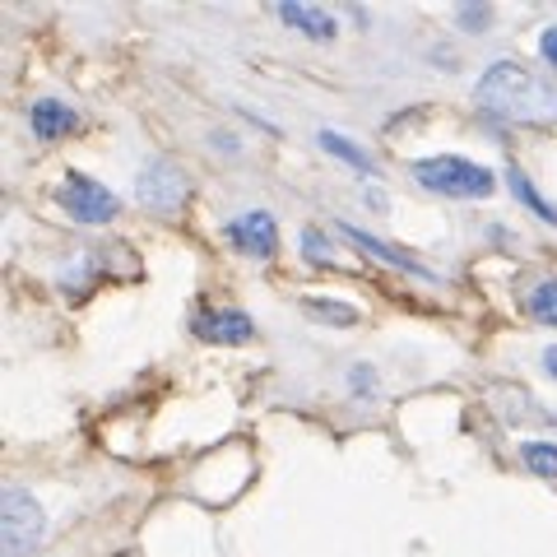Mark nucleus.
<instances>
[{
    "mask_svg": "<svg viewBox=\"0 0 557 557\" xmlns=\"http://www.w3.org/2000/svg\"><path fill=\"white\" fill-rule=\"evenodd\" d=\"M479 108L516 126H557V84L539 79L520 61H493L479 79Z\"/></svg>",
    "mask_w": 557,
    "mask_h": 557,
    "instance_id": "obj_1",
    "label": "nucleus"
},
{
    "mask_svg": "<svg viewBox=\"0 0 557 557\" xmlns=\"http://www.w3.org/2000/svg\"><path fill=\"white\" fill-rule=\"evenodd\" d=\"M409 172L423 190L446 200H487L497 190V172L483 163H469L460 153H432V159H418Z\"/></svg>",
    "mask_w": 557,
    "mask_h": 557,
    "instance_id": "obj_2",
    "label": "nucleus"
},
{
    "mask_svg": "<svg viewBox=\"0 0 557 557\" xmlns=\"http://www.w3.org/2000/svg\"><path fill=\"white\" fill-rule=\"evenodd\" d=\"M42 539H47V511L24 487H5V497H0V553L28 557Z\"/></svg>",
    "mask_w": 557,
    "mask_h": 557,
    "instance_id": "obj_3",
    "label": "nucleus"
},
{
    "mask_svg": "<svg viewBox=\"0 0 557 557\" xmlns=\"http://www.w3.org/2000/svg\"><path fill=\"white\" fill-rule=\"evenodd\" d=\"M190 196V177L172 163V159H149L135 177V200L149 209V214H177Z\"/></svg>",
    "mask_w": 557,
    "mask_h": 557,
    "instance_id": "obj_4",
    "label": "nucleus"
},
{
    "mask_svg": "<svg viewBox=\"0 0 557 557\" xmlns=\"http://www.w3.org/2000/svg\"><path fill=\"white\" fill-rule=\"evenodd\" d=\"M57 200L65 205V214L79 219V223H112L116 209H121L112 190L98 186L94 177H84V172H70V177L61 182V190H57Z\"/></svg>",
    "mask_w": 557,
    "mask_h": 557,
    "instance_id": "obj_5",
    "label": "nucleus"
},
{
    "mask_svg": "<svg viewBox=\"0 0 557 557\" xmlns=\"http://www.w3.org/2000/svg\"><path fill=\"white\" fill-rule=\"evenodd\" d=\"M190 335L205 344H247L256 335V325L247 311H237V307H200L196 317H190Z\"/></svg>",
    "mask_w": 557,
    "mask_h": 557,
    "instance_id": "obj_6",
    "label": "nucleus"
},
{
    "mask_svg": "<svg viewBox=\"0 0 557 557\" xmlns=\"http://www.w3.org/2000/svg\"><path fill=\"white\" fill-rule=\"evenodd\" d=\"M228 242L237 251H247L256 260H274L278 251V228H274V214H265V209H247V214L228 219Z\"/></svg>",
    "mask_w": 557,
    "mask_h": 557,
    "instance_id": "obj_7",
    "label": "nucleus"
},
{
    "mask_svg": "<svg viewBox=\"0 0 557 557\" xmlns=\"http://www.w3.org/2000/svg\"><path fill=\"white\" fill-rule=\"evenodd\" d=\"M339 237H348L358 251H368L372 260H381V265H391V270H399V274H418V278H437L432 274L423 260L418 256H409V251H399V247H391V242H381V237H372V233H362V228H354V223H339Z\"/></svg>",
    "mask_w": 557,
    "mask_h": 557,
    "instance_id": "obj_8",
    "label": "nucleus"
},
{
    "mask_svg": "<svg viewBox=\"0 0 557 557\" xmlns=\"http://www.w3.org/2000/svg\"><path fill=\"white\" fill-rule=\"evenodd\" d=\"M28 126H33V135H38L42 145H57V139L79 131V112L70 108V102H61V98H42V102H33Z\"/></svg>",
    "mask_w": 557,
    "mask_h": 557,
    "instance_id": "obj_9",
    "label": "nucleus"
},
{
    "mask_svg": "<svg viewBox=\"0 0 557 557\" xmlns=\"http://www.w3.org/2000/svg\"><path fill=\"white\" fill-rule=\"evenodd\" d=\"M278 20H284L288 28H298L302 38H311V42H330L339 33L335 14H325L317 5H298V0H278Z\"/></svg>",
    "mask_w": 557,
    "mask_h": 557,
    "instance_id": "obj_10",
    "label": "nucleus"
},
{
    "mask_svg": "<svg viewBox=\"0 0 557 557\" xmlns=\"http://www.w3.org/2000/svg\"><path fill=\"white\" fill-rule=\"evenodd\" d=\"M525 311L539 325H553L557 330V278H539L525 298Z\"/></svg>",
    "mask_w": 557,
    "mask_h": 557,
    "instance_id": "obj_11",
    "label": "nucleus"
},
{
    "mask_svg": "<svg viewBox=\"0 0 557 557\" xmlns=\"http://www.w3.org/2000/svg\"><path fill=\"white\" fill-rule=\"evenodd\" d=\"M317 139H321V149L330 153V159L348 163L354 172H372V159H368V153H362V149L354 145V139H344V135H335V131H321Z\"/></svg>",
    "mask_w": 557,
    "mask_h": 557,
    "instance_id": "obj_12",
    "label": "nucleus"
},
{
    "mask_svg": "<svg viewBox=\"0 0 557 557\" xmlns=\"http://www.w3.org/2000/svg\"><path fill=\"white\" fill-rule=\"evenodd\" d=\"M520 465L539 479H557V442H520Z\"/></svg>",
    "mask_w": 557,
    "mask_h": 557,
    "instance_id": "obj_13",
    "label": "nucleus"
},
{
    "mask_svg": "<svg viewBox=\"0 0 557 557\" xmlns=\"http://www.w3.org/2000/svg\"><path fill=\"white\" fill-rule=\"evenodd\" d=\"M507 182H511V190H516V200H520V205H530L539 219L557 223V205H548L544 196H539V190H534V182L525 177V172H520V168H507Z\"/></svg>",
    "mask_w": 557,
    "mask_h": 557,
    "instance_id": "obj_14",
    "label": "nucleus"
},
{
    "mask_svg": "<svg viewBox=\"0 0 557 557\" xmlns=\"http://www.w3.org/2000/svg\"><path fill=\"white\" fill-rule=\"evenodd\" d=\"M302 311L307 317H317V321H325V325H354L358 321V311L348 302H339V298H302Z\"/></svg>",
    "mask_w": 557,
    "mask_h": 557,
    "instance_id": "obj_15",
    "label": "nucleus"
},
{
    "mask_svg": "<svg viewBox=\"0 0 557 557\" xmlns=\"http://www.w3.org/2000/svg\"><path fill=\"white\" fill-rule=\"evenodd\" d=\"M376 391H381V381H376L372 362H354V368H348V395L368 399V395H376Z\"/></svg>",
    "mask_w": 557,
    "mask_h": 557,
    "instance_id": "obj_16",
    "label": "nucleus"
},
{
    "mask_svg": "<svg viewBox=\"0 0 557 557\" xmlns=\"http://www.w3.org/2000/svg\"><path fill=\"white\" fill-rule=\"evenodd\" d=\"M456 24L460 28H487V24H493V14H487V5H465L456 14Z\"/></svg>",
    "mask_w": 557,
    "mask_h": 557,
    "instance_id": "obj_17",
    "label": "nucleus"
},
{
    "mask_svg": "<svg viewBox=\"0 0 557 557\" xmlns=\"http://www.w3.org/2000/svg\"><path fill=\"white\" fill-rule=\"evenodd\" d=\"M302 251L317 260V265H325V237L321 233H302Z\"/></svg>",
    "mask_w": 557,
    "mask_h": 557,
    "instance_id": "obj_18",
    "label": "nucleus"
},
{
    "mask_svg": "<svg viewBox=\"0 0 557 557\" xmlns=\"http://www.w3.org/2000/svg\"><path fill=\"white\" fill-rule=\"evenodd\" d=\"M539 51H544V61L557 70V24H553V28H544V38H539Z\"/></svg>",
    "mask_w": 557,
    "mask_h": 557,
    "instance_id": "obj_19",
    "label": "nucleus"
},
{
    "mask_svg": "<svg viewBox=\"0 0 557 557\" xmlns=\"http://www.w3.org/2000/svg\"><path fill=\"white\" fill-rule=\"evenodd\" d=\"M544 368H548V376L557 381V344H548V348H544Z\"/></svg>",
    "mask_w": 557,
    "mask_h": 557,
    "instance_id": "obj_20",
    "label": "nucleus"
}]
</instances>
